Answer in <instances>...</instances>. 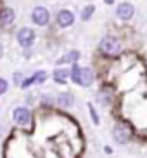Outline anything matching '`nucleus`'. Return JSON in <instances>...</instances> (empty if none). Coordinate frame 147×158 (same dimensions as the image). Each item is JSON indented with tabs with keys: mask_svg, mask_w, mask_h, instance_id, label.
I'll return each instance as SVG.
<instances>
[{
	"mask_svg": "<svg viewBox=\"0 0 147 158\" xmlns=\"http://www.w3.org/2000/svg\"><path fill=\"white\" fill-rule=\"evenodd\" d=\"M93 71L90 68H80V66L74 64L73 70H71V80L74 84L81 85V87H90L93 84Z\"/></svg>",
	"mask_w": 147,
	"mask_h": 158,
	"instance_id": "nucleus-1",
	"label": "nucleus"
},
{
	"mask_svg": "<svg viewBox=\"0 0 147 158\" xmlns=\"http://www.w3.org/2000/svg\"><path fill=\"white\" fill-rule=\"evenodd\" d=\"M99 49H101V52H104V54H107V56H116V54L121 52V42L116 37L107 35V37H104L101 40Z\"/></svg>",
	"mask_w": 147,
	"mask_h": 158,
	"instance_id": "nucleus-2",
	"label": "nucleus"
},
{
	"mask_svg": "<svg viewBox=\"0 0 147 158\" xmlns=\"http://www.w3.org/2000/svg\"><path fill=\"white\" fill-rule=\"evenodd\" d=\"M113 137L118 144H126L130 139H132V130L126 123L123 122H118L114 125V130H113Z\"/></svg>",
	"mask_w": 147,
	"mask_h": 158,
	"instance_id": "nucleus-3",
	"label": "nucleus"
},
{
	"mask_svg": "<svg viewBox=\"0 0 147 158\" xmlns=\"http://www.w3.org/2000/svg\"><path fill=\"white\" fill-rule=\"evenodd\" d=\"M16 38H18V44H19L21 47H24V49H30V47L35 44V38H37V35H35V31H33L31 28L24 26V28L18 30V33H16Z\"/></svg>",
	"mask_w": 147,
	"mask_h": 158,
	"instance_id": "nucleus-4",
	"label": "nucleus"
},
{
	"mask_svg": "<svg viewBox=\"0 0 147 158\" xmlns=\"http://www.w3.org/2000/svg\"><path fill=\"white\" fill-rule=\"evenodd\" d=\"M12 118H14V122H16V125H19V127H28L31 123V113H30V110L24 108V106L16 108L12 111Z\"/></svg>",
	"mask_w": 147,
	"mask_h": 158,
	"instance_id": "nucleus-5",
	"label": "nucleus"
},
{
	"mask_svg": "<svg viewBox=\"0 0 147 158\" xmlns=\"http://www.w3.org/2000/svg\"><path fill=\"white\" fill-rule=\"evenodd\" d=\"M31 21L37 24V26H47L49 21H50V12H49L45 7L38 5V7H35V9L31 10Z\"/></svg>",
	"mask_w": 147,
	"mask_h": 158,
	"instance_id": "nucleus-6",
	"label": "nucleus"
},
{
	"mask_svg": "<svg viewBox=\"0 0 147 158\" xmlns=\"http://www.w3.org/2000/svg\"><path fill=\"white\" fill-rule=\"evenodd\" d=\"M116 16H118L121 21H130V19L135 16L133 4H130V2H121V4H118L116 5Z\"/></svg>",
	"mask_w": 147,
	"mask_h": 158,
	"instance_id": "nucleus-7",
	"label": "nucleus"
},
{
	"mask_svg": "<svg viewBox=\"0 0 147 158\" xmlns=\"http://www.w3.org/2000/svg\"><path fill=\"white\" fill-rule=\"evenodd\" d=\"M74 23V14L68 9H62L57 12V24L61 28H69L71 24Z\"/></svg>",
	"mask_w": 147,
	"mask_h": 158,
	"instance_id": "nucleus-8",
	"label": "nucleus"
},
{
	"mask_svg": "<svg viewBox=\"0 0 147 158\" xmlns=\"http://www.w3.org/2000/svg\"><path fill=\"white\" fill-rule=\"evenodd\" d=\"M14 19H16V14H14V10L10 7H4V9H0V26L5 28V26H10L14 23Z\"/></svg>",
	"mask_w": 147,
	"mask_h": 158,
	"instance_id": "nucleus-9",
	"label": "nucleus"
},
{
	"mask_svg": "<svg viewBox=\"0 0 147 158\" xmlns=\"http://www.w3.org/2000/svg\"><path fill=\"white\" fill-rule=\"evenodd\" d=\"M45 80H47V71L40 70V71H35L31 78L24 80L23 84H21V87H23V89H26V87H30V85H33V84H43Z\"/></svg>",
	"mask_w": 147,
	"mask_h": 158,
	"instance_id": "nucleus-10",
	"label": "nucleus"
},
{
	"mask_svg": "<svg viewBox=\"0 0 147 158\" xmlns=\"http://www.w3.org/2000/svg\"><path fill=\"white\" fill-rule=\"evenodd\" d=\"M78 59H80V52L78 51H69L68 54L61 56L59 59L55 61V63H57V66H62V64H71V63H76Z\"/></svg>",
	"mask_w": 147,
	"mask_h": 158,
	"instance_id": "nucleus-11",
	"label": "nucleus"
},
{
	"mask_svg": "<svg viewBox=\"0 0 147 158\" xmlns=\"http://www.w3.org/2000/svg\"><path fill=\"white\" fill-rule=\"evenodd\" d=\"M73 102H74V98H73V94H69V92L61 94L59 98H57V104H59L61 108H71Z\"/></svg>",
	"mask_w": 147,
	"mask_h": 158,
	"instance_id": "nucleus-12",
	"label": "nucleus"
},
{
	"mask_svg": "<svg viewBox=\"0 0 147 158\" xmlns=\"http://www.w3.org/2000/svg\"><path fill=\"white\" fill-rule=\"evenodd\" d=\"M69 77H71V73H69L68 70H64V68H57V70L54 71V80L57 84H64Z\"/></svg>",
	"mask_w": 147,
	"mask_h": 158,
	"instance_id": "nucleus-13",
	"label": "nucleus"
},
{
	"mask_svg": "<svg viewBox=\"0 0 147 158\" xmlns=\"http://www.w3.org/2000/svg\"><path fill=\"white\" fill-rule=\"evenodd\" d=\"M97 99H99L101 104H111V101H113V94H111V90H107V89H102V90L97 92Z\"/></svg>",
	"mask_w": 147,
	"mask_h": 158,
	"instance_id": "nucleus-14",
	"label": "nucleus"
},
{
	"mask_svg": "<svg viewBox=\"0 0 147 158\" xmlns=\"http://www.w3.org/2000/svg\"><path fill=\"white\" fill-rule=\"evenodd\" d=\"M93 12H95V5L90 4V5H85L81 10V21H88V19L93 16Z\"/></svg>",
	"mask_w": 147,
	"mask_h": 158,
	"instance_id": "nucleus-15",
	"label": "nucleus"
},
{
	"mask_svg": "<svg viewBox=\"0 0 147 158\" xmlns=\"http://www.w3.org/2000/svg\"><path fill=\"white\" fill-rule=\"evenodd\" d=\"M88 111H90V116H92V120L95 125H99L101 123V120H99V116H97V111H95V108H93L92 102H88Z\"/></svg>",
	"mask_w": 147,
	"mask_h": 158,
	"instance_id": "nucleus-16",
	"label": "nucleus"
},
{
	"mask_svg": "<svg viewBox=\"0 0 147 158\" xmlns=\"http://www.w3.org/2000/svg\"><path fill=\"white\" fill-rule=\"evenodd\" d=\"M7 89H9V84H7V80L0 78V96L7 92Z\"/></svg>",
	"mask_w": 147,
	"mask_h": 158,
	"instance_id": "nucleus-17",
	"label": "nucleus"
},
{
	"mask_svg": "<svg viewBox=\"0 0 147 158\" xmlns=\"http://www.w3.org/2000/svg\"><path fill=\"white\" fill-rule=\"evenodd\" d=\"M14 80H16V84H18V85H21V84H23V73H16Z\"/></svg>",
	"mask_w": 147,
	"mask_h": 158,
	"instance_id": "nucleus-18",
	"label": "nucleus"
},
{
	"mask_svg": "<svg viewBox=\"0 0 147 158\" xmlns=\"http://www.w3.org/2000/svg\"><path fill=\"white\" fill-rule=\"evenodd\" d=\"M0 57H2V45H0Z\"/></svg>",
	"mask_w": 147,
	"mask_h": 158,
	"instance_id": "nucleus-19",
	"label": "nucleus"
}]
</instances>
